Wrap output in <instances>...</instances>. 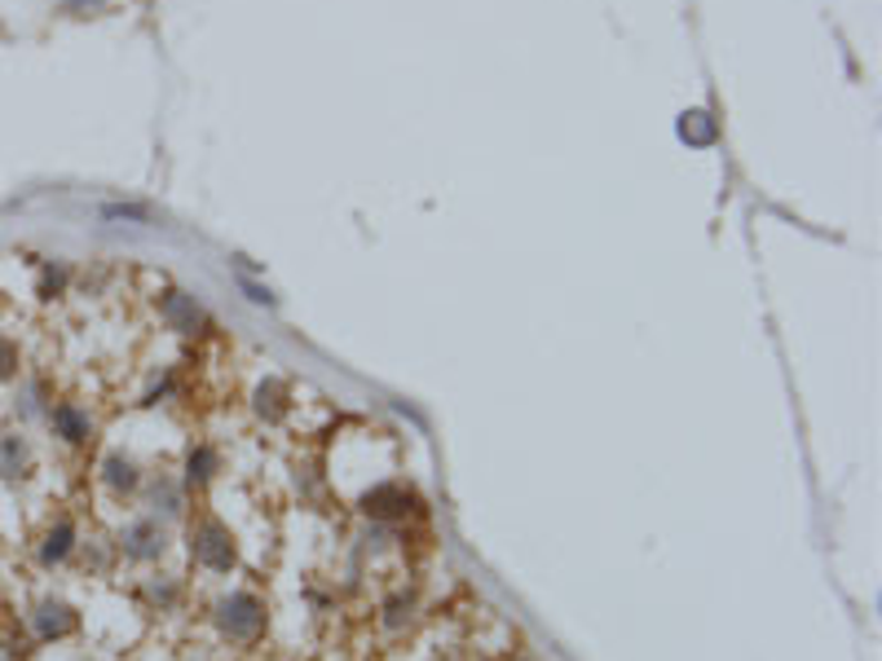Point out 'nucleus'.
<instances>
[{
	"label": "nucleus",
	"mask_w": 882,
	"mask_h": 661,
	"mask_svg": "<svg viewBox=\"0 0 882 661\" xmlns=\"http://www.w3.org/2000/svg\"><path fill=\"white\" fill-rule=\"evenodd\" d=\"M217 627L230 640H256L260 627H265V604L256 595H248V591H239V595H230V600L217 604Z\"/></svg>",
	"instance_id": "nucleus-1"
},
{
	"label": "nucleus",
	"mask_w": 882,
	"mask_h": 661,
	"mask_svg": "<svg viewBox=\"0 0 882 661\" xmlns=\"http://www.w3.org/2000/svg\"><path fill=\"white\" fill-rule=\"evenodd\" d=\"M190 555H195L204 569L226 573V569L235 564V539H230V530H226V525L204 521V525L195 530V539H190Z\"/></svg>",
	"instance_id": "nucleus-2"
},
{
	"label": "nucleus",
	"mask_w": 882,
	"mask_h": 661,
	"mask_svg": "<svg viewBox=\"0 0 882 661\" xmlns=\"http://www.w3.org/2000/svg\"><path fill=\"white\" fill-rule=\"evenodd\" d=\"M36 631H40L44 640H62V635L76 631V613H71L67 604H58V600H44L40 613H36Z\"/></svg>",
	"instance_id": "nucleus-3"
},
{
	"label": "nucleus",
	"mask_w": 882,
	"mask_h": 661,
	"mask_svg": "<svg viewBox=\"0 0 882 661\" xmlns=\"http://www.w3.org/2000/svg\"><path fill=\"white\" fill-rule=\"evenodd\" d=\"M125 551L132 555V560H150V555H159V551H163V530H159L155 521H137V525L125 534Z\"/></svg>",
	"instance_id": "nucleus-4"
},
{
	"label": "nucleus",
	"mask_w": 882,
	"mask_h": 661,
	"mask_svg": "<svg viewBox=\"0 0 882 661\" xmlns=\"http://www.w3.org/2000/svg\"><path fill=\"white\" fill-rule=\"evenodd\" d=\"M76 547V525L71 521H58L49 534H44V547H40V560L44 564H58V560H67Z\"/></svg>",
	"instance_id": "nucleus-5"
},
{
	"label": "nucleus",
	"mask_w": 882,
	"mask_h": 661,
	"mask_svg": "<svg viewBox=\"0 0 882 661\" xmlns=\"http://www.w3.org/2000/svg\"><path fill=\"white\" fill-rule=\"evenodd\" d=\"M53 433H58L62 441H85L89 437V420H85L71 402H62V406L53 411Z\"/></svg>",
	"instance_id": "nucleus-6"
},
{
	"label": "nucleus",
	"mask_w": 882,
	"mask_h": 661,
	"mask_svg": "<svg viewBox=\"0 0 882 661\" xmlns=\"http://www.w3.org/2000/svg\"><path fill=\"white\" fill-rule=\"evenodd\" d=\"M22 463H27V445H22V437L0 441V476H18Z\"/></svg>",
	"instance_id": "nucleus-7"
},
{
	"label": "nucleus",
	"mask_w": 882,
	"mask_h": 661,
	"mask_svg": "<svg viewBox=\"0 0 882 661\" xmlns=\"http://www.w3.org/2000/svg\"><path fill=\"white\" fill-rule=\"evenodd\" d=\"M107 485H111V490H132V485H137V467H132L128 458H120V454H111V458H107Z\"/></svg>",
	"instance_id": "nucleus-8"
},
{
	"label": "nucleus",
	"mask_w": 882,
	"mask_h": 661,
	"mask_svg": "<svg viewBox=\"0 0 882 661\" xmlns=\"http://www.w3.org/2000/svg\"><path fill=\"white\" fill-rule=\"evenodd\" d=\"M212 467H217V454H212V450H195V454H190V481H208Z\"/></svg>",
	"instance_id": "nucleus-9"
}]
</instances>
